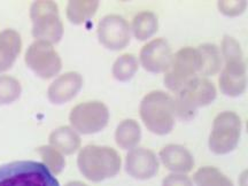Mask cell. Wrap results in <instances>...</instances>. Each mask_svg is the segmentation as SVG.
<instances>
[{
  "mask_svg": "<svg viewBox=\"0 0 248 186\" xmlns=\"http://www.w3.org/2000/svg\"><path fill=\"white\" fill-rule=\"evenodd\" d=\"M79 171L86 179L102 182L119 173L121 157L111 147L88 145L82 148L77 157Z\"/></svg>",
  "mask_w": 248,
  "mask_h": 186,
  "instance_id": "cell-1",
  "label": "cell"
},
{
  "mask_svg": "<svg viewBox=\"0 0 248 186\" xmlns=\"http://www.w3.org/2000/svg\"><path fill=\"white\" fill-rule=\"evenodd\" d=\"M225 67L219 76L221 91L230 97L243 94L246 89V64L239 43L230 36H225L222 44Z\"/></svg>",
  "mask_w": 248,
  "mask_h": 186,
  "instance_id": "cell-2",
  "label": "cell"
},
{
  "mask_svg": "<svg viewBox=\"0 0 248 186\" xmlns=\"http://www.w3.org/2000/svg\"><path fill=\"white\" fill-rule=\"evenodd\" d=\"M0 186H60L45 164L16 161L0 167Z\"/></svg>",
  "mask_w": 248,
  "mask_h": 186,
  "instance_id": "cell-3",
  "label": "cell"
},
{
  "mask_svg": "<svg viewBox=\"0 0 248 186\" xmlns=\"http://www.w3.org/2000/svg\"><path fill=\"white\" fill-rule=\"evenodd\" d=\"M175 102L168 93L153 91L142 99L140 116L146 128L156 135H167L175 124Z\"/></svg>",
  "mask_w": 248,
  "mask_h": 186,
  "instance_id": "cell-4",
  "label": "cell"
},
{
  "mask_svg": "<svg viewBox=\"0 0 248 186\" xmlns=\"http://www.w3.org/2000/svg\"><path fill=\"white\" fill-rule=\"evenodd\" d=\"M216 98V89L210 80L204 77H194L177 92L175 102V114L181 119L190 120L200 107L207 106Z\"/></svg>",
  "mask_w": 248,
  "mask_h": 186,
  "instance_id": "cell-5",
  "label": "cell"
},
{
  "mask_svg": "<svg viewBox=\"0 0 248 186\" xmlns=\"http://www.w3.org/2000/svg\"><path fill=\"white\" fill-rule=\"evenodd\" d=\"M32 35L36 39L57 44L63 35L59 8L53 1H36L30 8Z\"/></svg>",
  "mask_w": 248,
  "mask_h": 186,
  "instance_id": "cell-6",
  "label": "cell"
},
{
  "mask_svg": "<svg viewBox=\"0 0 248 186\" xmlns=\"http://www.w3.org/2000/svg\"><path fill=\"white\" fill-rule=\"evenodd\" d=\"M201 59L197 48L184 47L172 55L170 66L166 71L164 84L170 91L178 92L183 86H185L197 77L200 73Z\"/></svg>",
  "mask_w": 248,
  "mask_h": 186,
  "instance_id": "cell-7",
  "label": "cell"
},
{
  "mask_svg": "<svg viewBox=\"0 0 248 186\" xmlns=\"http://www.w3.org/2000/svg\"><path fill=\"white\" fill-rule=\"evenodd\" d=\"M240 131V117L233 111H223L214 121L209 148L216 154L230 153L239 142Z\"/></svg>",
  "mask_w": 248,
  "mask_h": 186,
  "instance_id": "cell-8",
  "label": "cell"
},
{
  "mask_svg": "<svg viewBox=\"0 0 248 186\" xmlns=\"http://www.w3.org/2000/svg\"><path fill=\"white\" fill-rule=\"evenodd\" d=\"M109 111L101 101H88L77 105L71 109L69 121L75 131L92 135L106 128Z\"/></svg>",
  "mask_w": 248,
  "mask_h": 186,
  "instance_id": "cell-9",
  "label": "cell"
},
{
  "mask_svg": "<svg viewBox=\"0 0 248 186\" xmlns=\"http://www.w3.org/2000/svg\"><path fill=\"white\" fill-rule=\"evenodd\" d=\"M26 64L37 76L48 79L58 75L62 68L60 55L52 44L44 40H36L26 53Z\"/></svg>",
  "mask_w": 248,
  "mask_h": 186,
  "instance_id": "cell-10",
  "label": "cell"
},
{
  "mask_svg": "<svg viewBox=\"0 0 248 186\" xmlns=\"http://www.w3.org/2000/svg\"><path fill=\"white\" fill-rule=\"evenodd\" d=\"M98 38L106 48L120 51L129 45L131 29L120 15H107L98 24Z\"/></svg>",
  "mask_w": 248,
  "mask_h": 186,
  "instance_id": "cell-11",
  "label": "cell"
},
{
  "mask_svg": "<svg viewBox=\"0 0 248 186\" xmlns=\"http://www.w3.org/2000/svg\"><path fill=\"white\" fill-rule=\"evenodd\" d=\"M172 60L171 47L167 40L157 38L147 43L140 52L142 67L151 73L167 71Z\"/></svg>",
  "mask_w": 248,
  "mask_h": 186,
  "instance_id": "cell-12",
  "label": "cell"
},
{
  "mask_svg": "<svg viewBox=\"0 0 248 186\" xmlns=\"http://www.w3.org/2000/svg\"><path fill=\"white\" fill-rule=\"evenodd\" d=\"M125 170L136 179H150L159 171V161L151 150L132 148L126 155Z\"/></svg>",
  "mask_w": 248,
  "mask_h": 186,
  "instance_id": "cell-13",
  "label": "cell"
},
{
  "mask_svg": "<svg viewBox=\"0 0 248 186\" xmlns=\"http://www.w3.org/2000/svg\"><path fill=\"white\" fill-rule=\"evenodd\" d=\"M83 86V77L76 71H69L59 76L49 85L47 97L55 105H61L70 101L77 95Z\"/></svg>",
  "mask_w": 248,
  "mask_h": 186,
  "instance_id": "cell-14",
  "label": "cell"
},
{
  "mask_svg": "<svg viewBox=\"0 0 248 186\" xmlns=\"http://www.w3.org/2000/svg\"><path fill=\"white\" fill-rule=\"evenodd\" d=\"M160 159L164 167L173 172H188L194 166L192 154L181 145H167L160 152Z\"/></svg>",
  "mask_w": 248,
  "mask_h": 186,
  "instance_id": "cell-15",
  "label": "cell"
},
{
  "mask_svg": "<svg viewBox=\"0 0 248 186\" xmlns=\"http://www.w3.org/2000/svg\"><path fill=\"white\" fill-rule=\"evenodd\" d=\"M22 48L20 33L13 29L0 32V73L11 69Z\"/></svg>",
  "mask_w": 248,
  "mask_h": 186,
  "instance_id": "cell-16",
  "label": "cell"
},
{
  "mask_svg": "<svg viewBox=\"0 0 248 186\" xmlns=\"http://www.w3.org/2000/svg\"><path fill=\"white\" fill-rule=\"evenodd\" d=\"M49 144L62 154L70 155L79 150L80 138L69 126H60L49 135Z\"/></svg>",
  "mask_w": 248,
  "mask_h": 186,
  "instance_id": "cell-17",
  "label": "cell"
},
{
  "mask_svg": "<svg viewBox=\"0 0 248 186\" xmlns=\"http://www.w3.org/2000/svg\"><path fill=\"white\" fill-rule=\"evenodd\" d=\"M141 130L138 122L135 120H124L117 126L115 140L123 150H132L140 141Z\"/></svg>",
  "mask_w": 248,
  "mask_h": 186,
  "instance_id": "cell-18",
  "label": "cell"
},
{
  "mask_svg": "<svg viewBox=\"0 0 248 186\" xmlns=\"http://www.w3.org/2000/svg\"><path fill=\"white\" fill-rule=\"evenodd\" d=\"M201 59L200 74L203 76L215 75L221 69L222 58L218 47L214 44H203L197 48Z\"/></svg>",
  "mask_w": 248,
  "mask_h": 186,
  "instance_id": "cell-19",
  "label": "cell"
},
{
  "mask_svg": "<svg viewBox=\"0 0 248 186\" xmlns=\"http://www.w3.org/2000/svg\"><path fill=\"white\" fill-rule=\"evenodd\" d=\"M157 28L156 16L152 12H142L133 18L131 30L138 40H146L156 32Z\"/></svg>",
  "mask_w": 248,
  "mask_h": 186,
  "instance_id": "cell-20",
  "label": "cell"
},
{
  "mask_svg": "<svg viewBox=\"0 0 248 186\" xmlns=\"http://www.w3.org/2000/svg\"><path fill=\"white\" fill-rule=\"evenodd\" d=\"M98 1H70L67 6V17L71 23L82 24L95 14Z\"/></svg>",
  "mask_w": 248,
  "mask_h": 186,
  "instance_id": "cell-21",
  "label": "cell"
},
{
  "mask_svg": "<svg viewBox=\"0 0 248 186\" xmlns=\"http://www.w3.org/2000/svg\"><path fill=\"white\" fill-rule=\"evenodd\" d=\"M194 182L197 186H233L224 173L214 167H203L195 172Z\"/></svg>",
  "mask_w": 248,
  "mask_h": 186,
  "instance_id": "cell-22",
  "label": "cell"
},
{
  "mask_svg": "<svg viewBox=\"0 0 248 186\" xmlns=\"http://www.w3.org/2000/svg\"><path fill=\"white\" fill-rule=\"evenodd\" d=\"M138 70V59L136 55L126 53L121 55L113 64V76L120 82L131 79Z\"/></svg>",
  "mask_w": 248,
  "mask_h": 186,
  "instance_id": "cell-23",
  "label": "cell"
},
{
  "mask_svg": "<svg viewBox=\"0 0 248 186\" xmlns=\"http://www.w3.org/2000/svg\"><path fill=\"white\" fill-rule=\"evenodd\" d=\"M37 152L42 156L43 161H44L45 166L52 171L54 175H59L62 170L66 167V160H64L63 155L61 152L55 150L51 145H44L37 148Z\"/></svg>",
  "mask_w": 248,
  "mask_h": 186,
  "instance_id": "cell-24",
  "label": "cell"
},
{
  "mask_svg": "<svg viewBox=\"0 0 248 186\" xmlns=\"http://www.w3.org/2000/svg\"><path fill=\"white\" fill-rule=\"evenodd\" d=\"M22 88L20 82L8 75L0 76V105H8L20 98Z\"/></svg>",
  "mask_w": 248,
  "mask_h": 186,
  "instance_id": "cell-25",
  "label": "cell"
},
{
  "mask_svg": "<svg viewBox=\"0 0 248 186\" xmlns=\"http://www.w3.org/2000/svg\"><path fill=\"white\" fill-rule=\"evenodd\" d=\"M218 8L223 14L234 16L243 13L246 8V1H219Z\"/></svg>",
  "mask_w": 248,
  "mask_h": 186,
  "instance_id": "cell-26",
  "label": "cell"
},
{
  "mask_svg": "<svg viewBox=\"0 0 248 186\" xmlns=\"http://www.w3.org/2000/svg\"><path fill=\"white\" fill-rule=\"evenodd\" d=\"M162 186H193L191 179L182 173H172L163 179Z\"/></svg>",
  "mask_w": 248,
  "mask_h": 186,
  "instance_id": "cell-27",
  "label": "cell"
},
{
  "mask_svg": "<svg viewBox=\"0 0 248 186\" xmlns=\"http://www.w3.org/2000/svg\"><path fill=\"white\" fill-rule=\"evenodd\" d=\"M66 186H88V185L84 184V183H82V182H70V183H68Z\"/></svg>",
  "mask_w": 248,
  "mask_h": 186,
  "instance_id": "cell-28",
  "label": "cell"
}]
</instances>
